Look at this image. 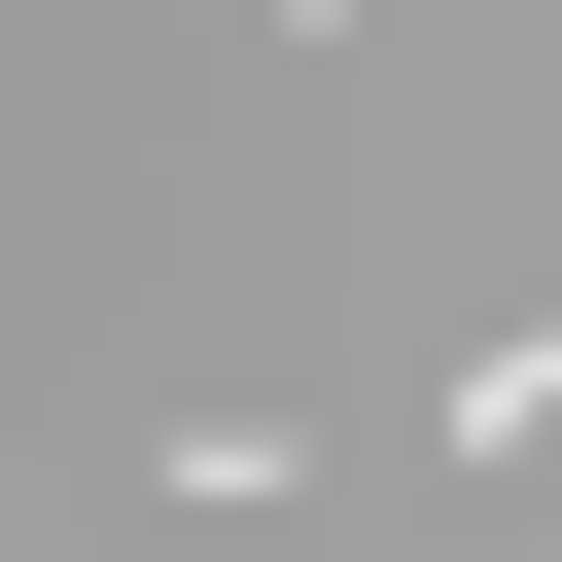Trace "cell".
Here are the masks:
<instances>
[]
</instances>
